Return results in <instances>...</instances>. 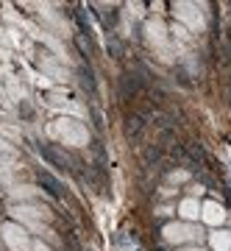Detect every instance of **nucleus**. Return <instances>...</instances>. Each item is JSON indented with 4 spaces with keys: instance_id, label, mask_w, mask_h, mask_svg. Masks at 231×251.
<instances>
[{
    "instance_id": "nucleus-1",
    "label": "nucleus",
    "mask_w": 231,
    "mask_h": 251,
    "mask_svg": "<svg viewBox=\"0 0 231 251\" xmlns=\"http://www.w3.org/2000/svg\"><path fill=\"white\" fill-rule=\"evenodd\" d=\"M167 237L170 240H187V237H192V232L187 226H167Z\"/></svg>"
}]
</instances>
